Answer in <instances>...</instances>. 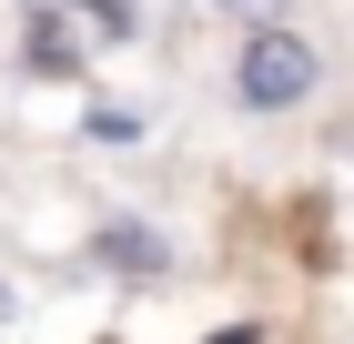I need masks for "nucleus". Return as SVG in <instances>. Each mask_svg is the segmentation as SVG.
Segmentation results:
<instances>
[{
    "label": "nucleus",
    "mask_w": 354,
    "mask_h": 344,
    "mask_svg": "<svg viewBox=\"0 0 354 344\" xmlns=\"http://www.w3.org/2000/svg\"><path fill=\"white\" fill-rule=\"evenodd\" d=\"M314 91V51H304L294 30H263L243 51V102H263V111H283V102H304Z\"/></svg>",
    "instance_id": "f257e3e1"
},
{
    "label": "nucleus",
    "mask_w": 354,
    "mask_h": 344,
    "mask_svg": "<svg viewBox=\"0 0 354 344\" xmlns=\"http://www.w3.org/2000/svg\"><path fill=\"white\" fill-rule=\"evenodd\" d=\"M30 61H41V71H71V41H61V21H41V30H30Z\"/></svg>",
    "instance_id": "f03ea898"
}]
</instances>
